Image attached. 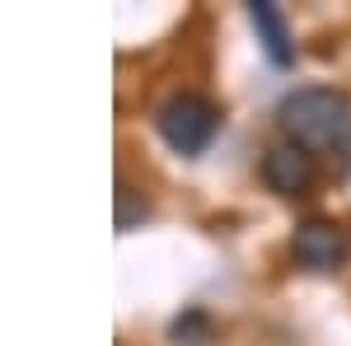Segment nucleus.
Listing matches in <instances>:
<instances>
[{"mask_svg":"<svg viewBox=\"0 0 351 346\" xmlns=\"http://www.w3.org/2000/svg\"><path fill=\"white\" fill-rule=\"evenodd\" d=\"M291 258L295 267L304 271H342L351 262V234L347 225H337V220H328V215H309V220H300L295 234H291Z\"/></svg>","mask_w":351,"mask_h":346,"instance_id":"7ed1b4c3","label":"nucleus"},{"mask_svg":"<svg viewBox=\"0 0 351 346\" xmlns=\"http://www.w3.org/2000/svg\"><path fill=\"white\" fill-rule=\"evenodd\" d=\"M248 24L258 33V42H263V52H267L271 66H295V42H291V28H286V14L271 5V0H253L248 5Z\"/></svg>","mask_w":351,"mask_h":346,"instance_id":"39448f33","label":"nucleus"},{"mask_svg":"<svg viewBox=\"0 0 351 346\" xmlns=\"http://www.w3.org/2000/svg\"><path fill=\"white\" fill-rule=\"evenodd\" d=\"M263 183L276 197H304L314 187V155L295 150L291 140L286 145H271L267 155H263Z\"/></svg>","mask_w":351,"mask_h":346,"instance_id":"20e7f679","label":"nucleus"},{"mask_svg":"<svg viewBox=\"0 0 351 346\" xmlns=\"http://www.w3.org/2000/svg\"><path fill=\"white\" fill-rule=\"evenodd\" d=\"M145 215H150V201H145V192H136L132 183H117V230L127 234V230H136Z\"/></svg>","mask_w":351,"mask_h":346,"instance_id":"0eeeda50","label":"nucleus"},{"mask_svg":"<svg viewBox=\"0 0 351 346\" xmlns=\"http://www.w3.org/2000/svg\"><path fill=\"white\" fill-rule=\"evenodd\" d=\"M169 337L178 346H206L216 337V328H211V314L206 309H183L178 319L169 323Z\"/></svg>","mask_w":351,"mask_h":346,"instance_id":"423d86ee","label":"nucleus"},{"mask_svg":"<svg viewBox=\"0 0 351 346\" xmlns=\"http://www.w3.org/2000/svg\"><path fill=\"white\" fill-rule=\"evenodd\" d=\"M276 127L295 150L314 160H351V99L342 89H324V84L291 89L276 103Z\"/></svg>","mask_w":351,"mask_h":346,"instance_id":"f257e3e1","label":"nucleus"},{"mask_svg":"<svg viewBox=\"0 0 351 346\" xmlns=\"http://www.w3.org/2000/svg\"><path fill=\"white\" fill-rule=\"evenodd\" d=\"M155 132H160V140L173 155L197 160L220 132V108L206 94H197V89H178V94H169L155 108Z\"/></svg>","mask_w":351,"mask_h":346,"instance_id":"f03ea898","label":"nucleus"}]
</instances>
